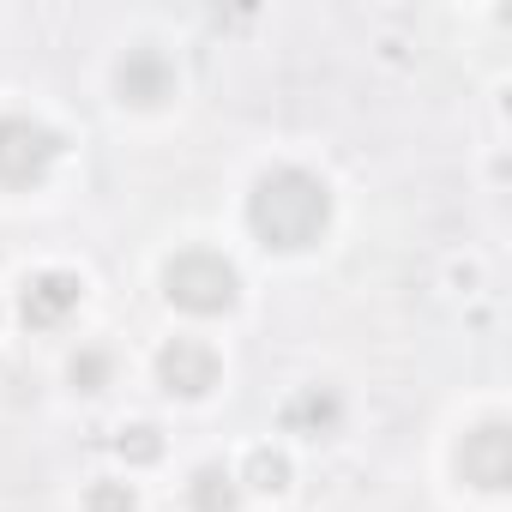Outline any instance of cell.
Returning a JSON list of instances; mask_svg holds the SVG:
<instances>
[{"label":"cell","mask_w":512,"mask_h":512,"mask_svg":"<svg viewBox=\"0 0 512 512\" xmlns=\"http://www.w3.org/2000/svg\"><path fill=\"white\" fill-rule=\"evenodd\" d=\"M247 229L260 235V247L272 253H302L320 247V235L332 229V187L314 169L278 163L247 187Z\"/></svg>","instance_id":"6da1fadb"},{"label":"cell","mask_w":512,"mask_h":512,"mask_svg":"<svg viewBox=\"0 0 512 512\" xmlns=\"http://www.w3.org/2000/svg\"><path fill=\"white\" fill-rule=\"evenodd\" d=\"M163 302L193 314V320H211V314H229L241 302V272L211 247H181L163 260Z\"/></svg>","instance_id":"7a4b0ae2"},{"label":"cell","mask_w":512,"mask_h":512,"mask_svg":"<svg viewBox=\"0 0 512 512\" xmlns=\"http://www.w3.org/2000/svg\"><path fill=\"white\" fill-rule=\"evenodd\" d=\"M67 139L37 115H0V187H37L61 163Z\"/></svg>","instance_id":"3957f363"},{"label":"cell","mask_w":512,"mask_h":512,"mask_svg":"<svg viewBox=\"0 0 512 512\" xmlns=\"http://www.w3.org/2000/svg\"><path fill=\"white\" fill-rule=\"evenodd\" d=\"M217 380H223V356H217L205 338H169V344L157 350V386H163L169 398L199 404V398L217 392Z\"/></svg>","instance_id":"277c9868"},{"label":"cell","mask_w":512,"mask_h":512,"mask_svg":"<svg viewBox=\"0 0 512 512\" xmlns=\"http://www.w3.org/2000/svg\"><path fill=\"white\" fill-rule=\"evenodd\" d=\"M458 470H464V482L482 488V494L512 488V428H506L500 416H488L482 428H470L464 446H458Z\"/></svg>","instance_id":"5b68a950"},{"label":"cell","mask_w":512,"mask_h":512,"mask_svg":"<svg viewBox=\"0 0 512 512\" xmlns=\"http://www.w3.org/2000/svg\"><path fill=\"white\" fill-rule=\"evenodd\" d=\"M115 97H121L127 109H163V103L175 97V61H169L163 49H151V43L127 49V55L115 61Z\"/></svg>","instance_id":"8992f818"},{"label":"cell","mask_w":512,"mask_h":512,"mask_svg":"<svg viewBox=\"0 0 512 512\" xmlns=\"http://www.w3.org/2000/svg\"><path fill=\"white\" fill-rule=\"evenodd\" d=\"M79 302H85V278L67 272V266H49V272H31V284H25V296H19V320H25L31 332H49V326H61Z\"/></svg>","instance_id":"52a82bcc"},{"label":"cell","mask_w":512,"mask_h":512,"mask_svg":"<svg viewBox=\"0 0 512 512\" xmlns=\"http://www.w3.org/2000/svg\"><path fill=\"white\" fill-rule=\"evenodd\" d=\"M338 422H344V398L332 386H302L284 404V428L302 440H326V434H338Z\"/></svg>","instance_id":"ba28073f"},{"label":"cell","mask_w":512,"mask_h":512,"mask_svg":"<svg viewBox=\"0 0 512 512\" xmlns=\"http://www.w3.org/2000/svg\"><path fill=\"white\" fill-rule=\"evenodd\" d=\"M187 506L193 512H235L241 506V482L223 470V464H199L187 476Z\"/></svg>","instance_id":"9c48e42d"},{"label":"cell","mask_w":512,"mask_h":512,"mask_svg":"<svg viewBox=\"0 0 512 512\" xmlns=\"http://www.w3.org/2000/svg\"><path fill=\"white\" fill-rule=\"evenodd\" d=\"M290 476H296V470H290V458H284L278 446H253L247 464H241V482H247V488H260V494H284Z\"/></svg>","instance_id":"30bf717a"},{"label":"cell","mask_w":512,"mask_h":512,"mask_svg":"<svg viewBox=\"0 0 512 512\" xmlns=\"http://www.w3.org/2000/svg\"><path fill=\"white\" fill-rule=\"evenodd\" d=\"M115 452L127 458V464H157L163 458V428H151V422H127L121 434H115Z\"/></svg>","instance_id":"8fae6325"},{"label":"cell","mask_w":512,"mask_h":512,"mask_svg":"<svg viewBox=\"0 0 512 512\" xmlns=\"http://www.w3.org/2000/svg\"><path fill=\"white\" fill-rule=\"evenodd\" d=\"M67 380H73V392H103L109 380H115V362H109V350H79L73 362H67Z\"/></svg>","instance_id":"7c38bea8"},{"label":"cell","mask_w":512,"mask_h":512,"mask_svg":"<svg viewBox=\"0 0 512 512\" xmlns=\"http://www.w3.org/2000/svg\"><path fill=\"white\" fill-rule=\"evenodd\" d=\"M85 512H139V494H133V482L103 476V482L85 488Z\"/></svg>","instance_id":"4fadbf2b"}]
</instances>
